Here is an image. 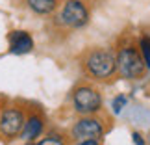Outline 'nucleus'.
<instances>
[{"label":"nucleus","mask_w":150,"mask_h":145,"mask_svg":"<svg viewBox=\"0 0 150 145\" xmlns=\"http://www.w3.org/2000/svg\"><path fill=\"white\" fill-rule=\"evenodd\" d=\"M59 19L65 26L82 28L89 21V11H87V8H85V4L82 0H67L61 8Z\"/></svg>","instance_id":"4"},{"label":"nucleus","mask_w":150,"mask_h":145,"mask_svg":"<svg viewBox=\"0 0 150 145\" xmlns=\"http://www.w3.org/2000/svg\"><path fill=\"white\" fill-rule=\"evenodd\" d=\"M139 50L143 58H145V63H146V69H150V36H143L141 41H139Z\"/></svg>","instance_id":"10"},{"label":"nucleus","mask_w":150,"mask_h":145,"mask_svg":"<svg viewBox=\"0 0 150 145\" xmlns=\"http://www.w3.org/2000/svg\"><path fill=\"white\" fill-rule=\"evenodd\" d=\"M24 129V115L17 108H8L0 117V132L6 138H17Z\"/></svg>","instance_id":"5"},{"label":"nucleus","mask_w":150,"mask_h":145,"mask_svg":"<svg viewBox=\"0 0 150 145\" xmlns=\"http://www.w3.org/2000/svg\"><path fill=\"white\" fill-rule=\"evenodd\" d=\"M26 4L30 6L32 11H35L39 15H47L56 9L57 0H26Z\"/></svg>","instance_id":"9"},{"label":"nucleus","mask_w":150,"mask_h":145,"mask_svg":"<svg viewBox=\"0 0 150 145\" xmlns=\"http://www.w3.org/2000/svg\"><path fill=\"white\" fill-rule=\"evenodd\" d=\"M39 145H65L61 140H57V138H47V140H43Z\"/></svg>","instance_id":"12"},{"label":"nucleus","mask_w":150,"mask_h":145,"mask_svg":"<svg viewBox=\"0 0 150 145\" xmlns=\"http://www.w3.org/2000/svg\"><path fill=\"white\" fill-rule=\"evenodd\" d=\"M104 134V126L95 117H83L72 126V136L76 140H100Z\"/></svg>","instance_id":"6"},{"label":"nucleus","mask_w":150,"mask_h":145,"mask_svg":"<svg viewBox=\"0 0 150 145\" xmlns=\"http://www.w3.org/2000/svg\"><path fill=\"white\" fill-rule=\"evenodd\" d=\"M72 102H74V108H76V112L80 114H95L98 112L102 108V97L96 89L89 88V86H82V88H78L74 91L72 95Z\"/></svg>","instance_id":"3"},{"label":"nucleus","mask_w":150,"mask_h":145,"mask_svg":"<svg viewBox=\"0 0 150 145\" xmlns=\"http://www.w3.org/2000/svg\"><path fill=\"white\" fill-rule=\"evenodd\" d=\"M43 132V121L39 117H30L24 123V129H22V140H33V138H37L39 134Z\"/></svg>","instance_id":"8"},{"label":"nucleus","mask_w":150,"mask_h":145,"mask_svg":"<svg viewBox=\"0 0 150 145\" xmlns=\"http://www.w3.org/2000/svg\"><path fill=\"white\" fill-rule=\"evenodd\" d=\"M132 138H134V143H135V145H145V140L141 138V134L134 132V134H132Z\"/></svg>","instance_id":"13"},{"label":"nucleus","mask_w":150,"mask_h":145,"mask_svg":"<svg viewBox=\"0 0 150 145\" xmlns=\"http://www.w3.org/2000/svg\"><path fill=\"white\" fill-rule=\"evenodd\" d=\"M85 67H87L91 76L106 80L113 76L115 71H117V54H113L108 49H96L89 52L87 60H85Z\"/></svg>","instance_id":"2"},{"label":"nucleus","mask_w":150,"mask_h":145,"mask_svg":"<svg viewBox=\"0 0 150 145\" xmlns=\"http://www.w3.org/2000/svg\"><path fill=\"white\" fill-rule=\"evenodd\" d=\"M33 49V39L28 32H11L9 34V50L13 54H28Z\"/></svg>","instance_id":"7"},{"label":"nucleus","mask_w":150,"mask_h":145,"mask_svg":"<svg viewBox=\"0 0 150 145\" xmlns=\"http://www.w3.org/2000/svg\"><path fill=\"white\" fill-rule=\"evenodd\" d=\"M117 71L120 73L122 78H128V80L141 78L146 71V63L141 50H137L135 47L120 49L117 54Z\"/></svg>","instance_id":"1"},{"label":"nucleus","mask_w":150,"mask_h":145,"mask_svg":"<svg viewBox=\"0 0 150 145\" xmlns=\"http://www.w3.org/2000/svg\"><path fill=\"white\" fill-rule=\"evenodd\" d=\"M76 145H98V140H82Z\"/></svg>","instance_id":"14"},{"label":"nucleus","mask_w":150,"mask_h":145,"mask_svg":"<svg viewBox=\"0 0 150 145\" xmlns=\"http://www.w3.org/2000/svg\"><path fill=\"white\" fill-rule=\"evenodd\" d=\"M126 102H128V101H126V97H124V95H117V97H115V99H113V102H111L113 114H120V112H122V108L126 106Z\"/></svg>","instance_id":"11"}]
</instances>
